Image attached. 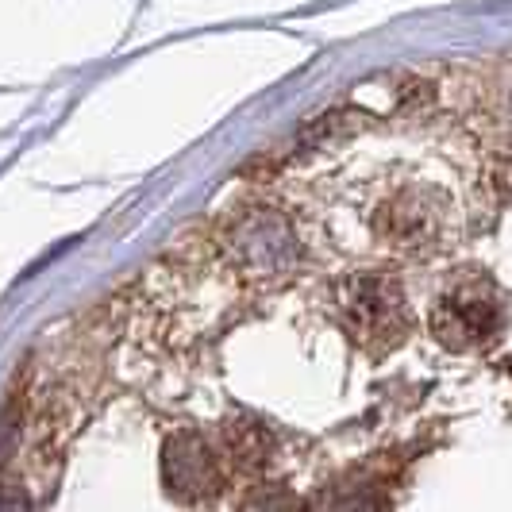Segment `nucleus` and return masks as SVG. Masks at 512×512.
Segmentation results:
<instances>
[{"mask_svg":"<svg viewBox=\"0 0 512 512\" xmlns=\"http://www.w3.org/2000/svg\"><path fill=\"white\" fill-rule=\"evenodd\" d=\"M162 466H166V486L185 501H201L212 489H220V459L193 432H181L166 443Z\"/></svg>","mask_w":512,"mask_h":512,"instance_id":"f257e3e1","label":"nucleus"},{"mask_svg":"<svg viewBox=\"0 0 512 512\" xmlns=\"http://www.w3.org/2000/svg\"><path fill=\"white\" fill-rule=\"evenodd\" d=\"M436 328L443 339H451V343H482L486 335H493L497 328V308L493 301H482V297H474V293H466V297H451L443 312H439Z\"/></svg>","mask_w":512,"mask_h":512,"instance_id":"f03ea898","label":"nucleus"}]
</instances>
